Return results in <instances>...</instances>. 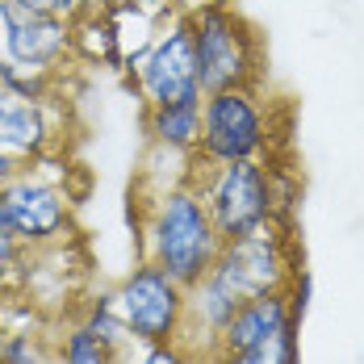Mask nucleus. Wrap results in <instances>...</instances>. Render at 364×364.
I'll return each mask as SVG.
<instances>
[{"label": "nucleus", "instance_id": "f257e3e1", "mask_svg": "<svg viewBox=\"0 0 364 364\" xmlns=\"http://www.w3.org/2000/svg\"><path fill=\"white\" fill-rule=\"evenodd\" d=\"M222 235L197 184H172L159 193H139V259L159 264L184 289L210 277Z\"/></svg>", "mask_w": 364, "mask_h": 364}, {"label": "nucleus", "instance_id": "f8f14e48", "mask_svg": "<svg viewBox=\"0 0 364 364\" xmlns=\"http://www.w3.org/2000/svg\"><path fill=\"white\" fill-rule=\"evenodd\" d=\"M143 134H146V146H164V151H176V155H197L201 97L143 105Z\"/></svg>", "mask_w": 364, "mask_h": 364}, {"label": "nucleus", "instance_id": "9b49d317", "mask_svg": "<svg viewBox=\"0 0 364 364\" xmlns=\"http://www.w3.org/2000/svg\"><path fill=\"white\" fill-rule=\"evenodd\" d=\"M285 327H301L293 318L289 293H264V297H252V301H239V310L222 327L214 352H243L252 343H264V339L281 335Z\"/></svg>", "mask_w": 364, "mask_h": 364}, {"label": "nucleus", "instance_id": "6ab92c4d", "mask_svg": "<svg viewBox=\"0 0 364 364\" xmlns=\"http://www.w3.org/2000/svg\"><path fill=\"white\" fill-rule=\"evenodd\" d=\"M26 243L17 239V230H13V222L4 218V210H0V277H9L13 268H21L26 264Z\"/></svg>", "mask_w": 364, "mask_h": 364}, {"label": "nucleus", "instance_id": "1a4fd4ad", "mask_svg": "<svg viewBox=\"0 0 364 364\" xmlns=\"http://www.w3.org/2000/svg\"><path fill=\"white\" fill-rule=\"evenodd\" d=\"M63 146V109L59 92H26L0 84V151L21 168Z\"/></svg>", "mask_w": 364, "mask_h": 364}, {"label": "nucleus", "instance_id": "aec40b11", "mask_svg": "<svg viewBox=\"0 0 364 364\" xmlns=\"http://www.w3.org/2000/svg\"><path fill=\"white\" fill-rule=\"evenodd\" d=\"M21 4H30V9H38V13H55V17H63V21H75V17L101 9L97 0H21Z\"/></svg>", "mask_w": 364, "mask_h": 364}, {"label": "nucleus", "instance_id": "f3484780", "mask_svg": "<svg viewBox=\"0 0 364 364\" xmlns=\"http://www.w3.org/2000/svg\"><path fill=\"white\" fill-rule=\"evenodd\" d=\"M122 364H205V356L181 339H172V343H139V348H130V356Z\"/></svg>", "mask_w": 364, "mask_h": 364}, {"label": "nucleus", "instance_id": "a211bd4d", "mask_svg": "<svg viewBox=\"0 0 364 364\" xmlns=\"http://www.w3.org/2000/svg\"><path fill=\"white\" fill-rule=\"evenodd\" d=\"M0 364H55V360H50V348H46L42 335L17 331L0 343Z\"/></svg>", "mask_w": 364, "mask_h": 364}, {"label": "nucleus", "instance_id": "412c9836", "mask_svg": "<svg viewBox=\"0 0 364 364\" xmlns=\"http://www.w3.org/2000/svg\"><path fill=\"white\" fill-rule=\"evenodd\" d=\"M285 293H289L293 318L301 323V318H306V310H310V297H314V277H310V272L301 268V272L293 277V285H289V289H285Z\"/></svg>", "mask_w": 364, "mask_h": 364}, {"label": "nucleus", "instance_id": "ddd939ff", "mask_svg": "<svg viewBox=\"0 0 364 364\" xmlns=\"http://www.w3.org/2000/svg\"><path fill=\"white\" fill-rule=\"evenodd\" d=\"M72 55L75 63H88V68H122V55H117V34H113V21L105 9H92L84 17L72 21Z\"/></svg>", "mask_w": 364, "mask_h": 364}, {"label": "nucleus", "instance_id": "b1692460", "mask_svg": "<svg viewBox=\"0 0 364 364\" xmlns=\"http://www.w3.org/2000/svg\"><path fill=\"white\" fill-rule=\"evenodd\" d=\"M101 9H122V4H139V0H97Z\"/></svg>", "mask_w": 364, "mask_h": 364}, {"label": "nucleus", "instance_id": "dca6fc26", "mask_svg": "<svg viewBox=\"0 0 364 364\" xmlns=\"http://www.w3.org/2000/svg\"><path fill=\"white\" fill-rule=\"evenodd\" d=\"M55 364H122L117 352H109L105 343H97L84 327H68L55 343Z\"/></svg>", "mask_w": 364, "mask_h": 364}, {"label": "nucleus", "instance_id": "7ed1b4c3", "mask_svg": "<svg viewBox=\"0 0 364 364\" xmlns=\"http://www.w3.org/2000/svg\"><path fill=\"white\" fill-rule=\"evenodd\" d=\"M281 126L264 88H218L201 97V139L197 164H239V159H277Z\"/></svg>", "mask_w": 364, "mask_h": 364}, {"label": "nucleus", "instance_id": "4468645a", "mask_svg": "<svg viewBox=\"0 0 364 364\" xmlns=\"http://www.w3.org/2000/svg\"><path fill=\"white\" fill-rule=\"evenodd\" d=\"M75 327H84L97 343H105L109 352H117L122 360L130 356V335H126V323H122V314H117V301H113V289H101L92 293V297H84V306H80V314H75Z\"/></svg>", "mask_w": 364, "mask_h": 364}, {"label": "nucleus", "instance_id": "6e6552de", "mask_svg": "<svg viewBox=\"0 0 364 364\" xmlns=\"http://www.w3.org/2000/svg\"><path fill=\"white\" fill-rule=\"evenodd\" d=\"M134 88L139 105H164V101H184V97H205L197 80V46H193V26L184 13H172L155 42L146 46L139 68L126 75Z\"/></svg>", "mask_w": 364, "mask_h": 364}, {"label": "nucleus", "instance_id": "2eb2a0df", "mask_svg": "<svg viewBox=\"0 0 364 364\" xmlns=\"http://www.w3.org/2000/svg\"><path fill=\"white\" fill-rule=\"evenodd\" d=\"M297 331L301 327H285L281 335L252 343L243 352H214L205 364H301V348H297Z\"/></svg>", "mask_w": 364, "mask_h": 364}, {"label": "nucleus", "instance_id": "5701e85b", "mask_svg": "<svg viewBox=\"0 0 364 364\" xmlns=\"http://www.w3.org/2000/svg\"><path fill=\"white\" fill-rule=\"evenodd\" d=\"M13 172H17V164H13V159H9V155H4V151H0V184L9 181V176H13Z\"/></svg>", "mask_w": 364, "mask_h": 364}, {"label": "nucleus", "instance_id": "4be33fe9", "mask_svg": "<svg viewBox=\"0 0 364 364\" xmlns=\"http://www.w3.org/2000/svg\"><path fill=\"white\" fill-rule=\"evenodd\" d=\"M168 4H172V13H197V9L218 4V0H168Z\"/></svg>", "mask_w": 364, "mask_h": 364}, {"label": "nucleus", "instance_id": "f03ea898", "mask_svg": "<svg viewBox=\"0 0 364 364\" xmlns=\"http://www.w3.org/2000/svg\"><path fill=\"white\" fill-rule=\"evenodd\" d=\"M193 184L222 239H243L264 226H293L289 210L297 201V188L277 159L197 164Z\"/></svg>", "mask_w": 364, "mask_h": 364}, {"label": "nucleus", "instance_id": "39448f33", "mask_svg": "<svg viewBox=\"0 0 364 364\" xmlns=\"http://www.w3.org/2000/svg\"><path fill=\"white\" fill-rule=\"evenodd\" d=\"M0 210L13 222L26 252H46L72 239L75 193L68 188V176H55L46 168V155L34 164H21L0 184Z\"/></svg>", "mask_w": 364, "mask_h": 364}, {"label": "nucleus", "instance_id": "0eeeda50", "mask_svg": "<svg viewBox=\"0 0 364 364\" xmlns=\"http://www.w3.org/2000/svg\"><path fill=\"white\" fill-rule=\"evenodd\" d=\"M184 285L159 264L134 259V268L113 285L117 314L126 323L130 343H172L184 339Z\"/></svg>", "mask_w": 364, "mask_h": 364}, {"label": "nucleus", "instance_id": "20e7f679", "mask_svg": "<svg viewBox=\"0 0 364 364\" xmlns=\"http://www.w3.org/2000/svg\"><path fill=\"white\" fill-rule=\"evenodd\" d=\"M193 26L197 46V80L201 92L218 88H259L264 84V38L239 13L235 0L205 4L197 13H184Z\"/></svg>", "mask_w": 364, "mask_h": 364}, {"label": "nucleus", "instance_id": "9d476101", "mask_svg": "<svg viewBox=\"0 0 364 364\" xmlns=\"http://www.w3.org/2000/svg\"><path fill=\"white\" fill-rule=\"evenodd\" d=\"M239 310V297L230 289H222L214 277H201L197 285H188L184 293V339L193 352H201L205 360L214 356L218 348V335L222 327L230 323V314Z\"/></svg>", "mask_w": 364, "mask_h": 364}, {"label": "nucleus", "instance_id": "423d86ee", "mask_svg": "<svg viewBox=\"0 0 364 364\" xmlns=\"http://www.w3.org/2000/svg\"><path fill=\"white\" fill-rule=\"evenodd\" d=\"M297 272H301V255H297L293 226H264L243 239H222L218 259L210 268V277L239 301L285 293Z\"/></svg>", "mask_w": 364, "mask_h": 364}]
</instances>
